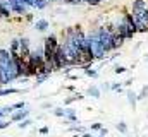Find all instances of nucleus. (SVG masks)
<instances>
[{
  "instance_id": "obj_15",
  "label": "nucleus",
  "mask_w": 148,
  "mask_h": 137,
  "mask_svg": "<svg viewBox=\"0 0 148 137\" xmlns=\"http://www.w3.org/2000/svg\"><path fill=\"white\" fill-rule=\"evenodd\" d=\"M53 115H55V117H64V110H62V108H55V110H53Z\"/></svg>"
},
{
  "instance_id": "obj_28",
  "label": "nucleus",
  "mask_w": 148,
  "mask_h": 137,
  "mask_svg": "<svg viewBox=\"0 0 148 137\" xmlns=\"http://www.w3.org/2000/svg\"><path fill=\"white\" fill-rule=\"evenodd\" d=\"M74 137H77V134H76V136H74Z\"/></svg>"
},
{
  "instance_id": "obj_24",
  "label": "nucleus",
  "mask_w": 148,
  "mask_h": 137,
  "mask_svg": "<svg viewBox=\"0 0 148 137\" xmlns=\"http://www.w3.org/2000/svg\"><path fill=\"white\" fill-rule=\"evenodd\" d=\"M81 137H91V134H90V132H84V134H83Z\"/></svg>"
},
{
  "instance_id": "obj_22",
  "label": "nucleus",
  "mask_w": 148,
  "mask_h": 137,
  "mask_svg": "<svg viewBox=\"0 0 148 137\" xmlns=\"http://www.w3.org/2000/svg\"><path fill=\"white\" fill-rule=\"evenodd\" d=\"M102 89H105V91L110 89V84H102Z\"/></svg>"
},
{
  "instance_id": "obj_4",
  "label": "nucleus",
  "mask_w": 148,
  "mask_h": 137,
  "mask_svg": "<svg viewBox=\"0 0 148 137\" xmlns=\"http://www.w3.org/2000/svg\"><path fill=\"white\" fill-rule=\"evenodd\" d=\"M35 28H36L38 31L43 33V31H47V29L50 28V22H48L47 19H38L36 22H35Z\"/></svg>"
},
{
  "instance_id": "obj_9",
  "label": "nucleus",
  "mask_w": 148,
  "mask_h": 137,
  "mask_svg": "<svg viewBox=\"0 0 148 137\" xmlns=\"http://www.w3.org/2000/svg\"><path fill=\"white\" fill-rule=\"evenodd\" d=\"M115 127H117V130H119L121 134H127V125H126V122H119Z\"/></svg>"
},
{
  "instance_id": "obj_20",
  "label": "nucleus",
  "mask_w": 148,
  "mask_h": 137,
  "mask_svg": "<svg viewBox=\"0 0 148 137\" xmlns=\"http://www.w3.org/2000/svg\"><path fill=\"white\" fill-rule=\"evenodd\" d=\"M110 89H114V91H121L122 87H121V84H112V86H110Z\"/></svg>"
},
{
  "instance_id": "obj_21",
  "label": "nucleus",
  "mask_w": 148,
  "mask_h": 137,
  "mask_svg": "<svg viewBox=\"0 0 148 137\" xmlns=\"http://www.w3.org/2000/svg\"><path fill=\"white\" fill-rule=\"evenodd\" d=\"M131 84H133V79H127V81L124 82V86H131Z\"/></svg>"
},
{
  "instance_id": "obj_12",
  "label": "nucleus",
  "mask_w": 148,
  "mask_h": 137,
  "mask_svg": "<svg viewBox=\"0 0 148 137\" xmlns=\"http://www.w3.org/2000/svg\"><path fill=\"white\" fill-rule=\"evenodd\" d=\"M10 106H12L14 110H19V108H24V106H26V103H24V101H17V103H14V104H10Z\"/></svg>"
},
{
  "instance_id": "obj_19",
  "label": "nucleus",
  "mask_w": 148,
  "mask_h": 137,
  "mask_svg": "<svg viewBox=\"0 0 148 137\" xmlns=\"http://www.w3.org/2000/svg\"><path fill=\"white\" fill-rule=\"evenodd\" d=\"M100 129H102V123H98V122L91 125V130H98V132H100Z\"/></svg>"
},
{
  "instance_id": "obj_10",
  "label": "nucleus",
  "mask_w": 148,
  "mask_h": 137,
  "mask_svg": "<svg viewBox=\"0 0 148 137\" xmlns=\"http://www.w3.org/2000/svg\"><path fill=\"white\" fill-rule=\"evenodd\" d=\"M84 72H86V75H90V77H97V75H98V72H97V70H91L90 65L84 67Z\"/></svg>"
},
{
  "instance_id": "obj_18",
  "label": "nucleus",
  "mask_w": 148,
  "mask_h": 137,
  "mask_svg": "<svg viewBox=\"0 0 148 137\" xmlns=\"http://www.w3.org/2000/svg\"><path fill=\"white\" fill-rule=\"evenodd\" d=\"M74 101H77V98H76V94H74V96H71V98H67V100L64 101V104H71V103H74Z\"/></svg>"
},
{
  "instance_id": "obj_8",
  "label": "nucleus",
  "mask_w": 148,
  "mask_h": 137,
  "mask_svg": "<svg viewBox=\"0 0 148 137\" xmlns=\"http://www.w3.org/2000/svg\"><path fill=\"white\" fill-rule=\"evenodd\" d=\"M136 98H138V100H147L148 98V86H143V87H141V93L136 94Z\"/></svg>"
},
{
  "instance_id": "obj_26",
  "label": "nucleus",
  "mask_w": 148,
  "mask_h": 137,
  "mask_svg": "<svg viewBox=\"0 0 148 137\" xmlns=\"http://www.w3.org/2000/svg\"><path fill=\"white\" fill-rule=\"evenodd\" d=\"M100 137H105V136H102V134H100Z\"/></svg>"
},
{
  "instance_id": "obj_14",
  "label": "nucleus",
  "mask_w": 148,
  "mask_h": 137,
  "mask_svg": "<svg viewBox=\"0 0 148 137\" xmlns=\"http://www.w3.org/2000/svg\"><path fill=\"white\" fill-rule=\"evenodd\" d=\"M33 17H35V16H33L31 12H26V14H24V21H26V22H31Z\"/></svg>"
},
{
  "instance_id": "obj_13",
  "label": "nucleus",
  "mask_w": 148,
  "mask_h": 137,
  "mask_svg": "<svg viewBox=\"0 0 148 137\" xmlns=\"http://www.w3.org/2000/svg\"><path fill=\"white\" fill-rule=\"evenodd\" d=\"M2 111H3V113H5V117H7V115L14 113V108H12V106H3V108H2Z\"/></svg>"
},
{
  "instance_id": "obj_17",
  "label": "nucleus",
  "mask_w": 148,
  "mask_h": 137,
  "mask_svg": "<svg viewBox=\"0 0 148 137\" xmlns=\"http://www.w3.org/2000/svg\"><path fill=\"white\" fill-rule=\"evenodd\" d=\"M38 132H40V134H41V136H47V134H48V132H50V129H48V127H47V125H45V127H41V129H40V130H38Z\"/></svg>"
},
{
  "instance_id": "obj_11",
  "label": "nucleus",
  "mask_w": 148,
  "mask_h": 137,
  "mask_svg": "<svg viewBox=\"0 0 148 137\" xmlns=\"http://www.w3.org/2000/svg\"><path fill=\"white\" fill-rule=\"evenodd\" d=\"M10 123H12L10 120H3V118H0V130H3V129H7V127H9Z\"/></svg>"
},
{
  "instance_id": "obj_2",
  "label": "nucleus",
  "mask_w": 148,
  "mask_h": 137,
  "mask_svg": "<svg viewBox=\"0 0 148 137\" xmlns=\"http://www.w3.org/2000/svg\"><path fill=\"white\" fill-rule=\"evenodd\" d=\"M28 117H29V110H17L16 113H12L10 122H12V123H17V122H21V120L28 118Z\"/></svg>"
},
{
  "instance_id": "obj_3",
  "label": "nucleus",
  "mask_w": 148,
  "mask_h": 137,
  "mask_svg": "<svg viewBox=\"0 0 148 137\" xmlns=\"http://www.w3.org/2000/svg\"><path fill=\"white\" fill-rule=\"evenodd\" d=\"M9 52H10V55H21V43H19V38H16V39L10 41Z\"/></svg>"
},
{
  "instance_id": "obj_6",
  "label": "nucleus",
  "mask_w": 148,
  "mask_h": 137,
  "mask_svg": "<svg viewBox=\"0 0 148 137\" xmlns=\"http://www.w3.org/2000/svg\"><path fill=\"white\" fill-rule=\"evenodd\" d=\"M31 123H33V120H31V118H24V120L17 122V127H19V129L23 130V129H28V127H29Z\"/></svg>"
},
{
  "instance_id": "obj_5",
  "label": "nucleus",
  "mask_w": 148,
  "mask_h": 137,
  "mask_svg": "<svg viewBox=\"0 0 148 137\" xmlns=\"http://www.w3.org/2000/svg\"><path fill=\"white\" fill-rule=\"evenodd\" d=\"M127 101L133 106V110H136V101H138V98H136V94H134L133 91H127Z\"/></svg>"
},
{
  "instance_id": "obj_7",
  "label": "nucleus",
  "mask_w": 148,
  "mask_h": 137,
  "mask_svg": "<svg viewBox=\"0 0 148 137\" xmlns=\"http://www.w3.org/2000/svg\"><path fill=\"white\" fill-rule=\"evenodd\" d=\"M88 94L93 96V98H100V89L95 87V86H91V87H88Z\"/></svg>"
},
{
  "instance_id": "obj_25",
  "label": "nucleus",
  "mask_w": 148,
  "mask_h": 137,
  "mask_svg": "<svg viewBox=\"0 0 148 137\" xmlns=\"http://www.w3.org/2000/svg\"><path fill=\"white\" fill-rule=\"evenodd\" d=\"M3 117H5V113H3V111H2V108H0V118H3Z\"/></svg>"
},
{
  "instance_id": "obj_1",
  "label": "nucleus",
  "mask_w": 148,
  "mask_h": 137,
  "mask_svg": "<svg viewBox=\"0 0 148 137\" xmlns=\"http://www.w3.org/2000/svg\"><path fill=\"white\" fill-rule=\"evenodd\" d=\"M19 43H21V57H23V58H28V55H29V52H31L29 39H28V38H19Z\"/></svg>"
},
{
  "instance_id": "obj_23",
  "label": "nucleus",
  "mask_w": 148,
  "mask_h": 137,
  "mask_svg": "<svg viewBox=\"0 0 148 137\" xmlns=\"http://www.w3.org/2000/svg\"><path fill=\"white\" fill-rule=\"evenodd\" d=\"M41 106H43V108H52V103H43Z\"/></svg>"
},
{
  "instance_id": "obj_27",
  "label": "nucleus",
  "mask_w": 148,
  "mask_h": 137,
  "mask_svg": "<svg viewBox=\"0 0 148 137\" xmlns=\"http://www.w3.org/2000/svg\"><path fill=\"white\" fill-rule=\"evenodd\" d=\"M147 62H148V55H147Z\"/></svg>"
},
{
  "instance_id": "obj_16",
  "label": "nucleus",
  "mask_w": 148,
  "mask_h": 137,
  "mask_svg": "<svg viewBox=\"0 0 148 137\" xmlns=\"http://www.w3.org/2000/svg\"><path fill=\"white\" fill-rule=\"evenodd\" d=\"M126 70H127V68H126V67H121V65H117V67L114 68V72H115V74H124Z\"/></svg>"
}]
</instances>
